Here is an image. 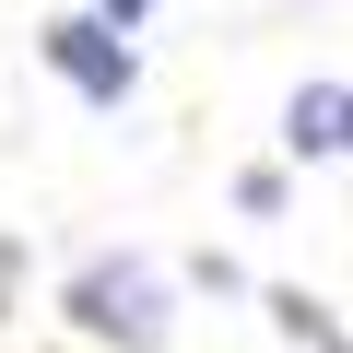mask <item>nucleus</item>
Listing matches in <instances>:
<instances>
[{
	"label": "nucleus",
	"instance_id": "1",
	"mask_svg": "<svg viewBox=\"0 0 353 353\" xmlns=\"http://www.w3.org/2000/svg\"><path fill=\"white\" fill-rule=\"evenodd\" d=\"M71 318H83L94 341H130V353H141V341H165V283H153L141 259H94V271L71 283Z\"/></svg>",
	"mask_w": 353,
	"mask_h": 353
},
{
	"label": "nucleus",
	"instance_id": "2",
	"mask_svg": "<svg viewBox=\"0 0 353 353\" xmlns=\"http://www.w3.org/2000/svg\"><path fill=\"white\" fill-rule=\"evenodd\" d=\"M48 59H59L94 106H118V94H130V48H118L106 24H48Z\"/></svg>",
	"mask_w": 353,
	"mask_h": 353
},
{
	"label": "nucleus",
	"instance_id": "3",
	"mask_svg": "<svg viewBox=\"0 0 353 353\" xmlns=\"http://www.w3.org/2000/svg\"><path fill=\"white\" fill-rule=\"evenodd\" d=\"M283 141H294V153H341V83H306L294 118H283Z\"/></svg>",
	"mask_w": 353,
	"mask_h": 353
}]
</instances>
